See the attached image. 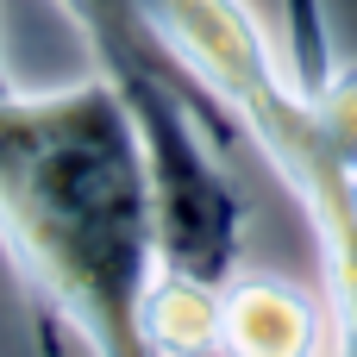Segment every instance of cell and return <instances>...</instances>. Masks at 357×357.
Segmentation results:
<instances>
[{"mask_svg":"<svg viewBox=\"0 0 357 357\" xmlns=\"http://www.w3.org/2000/svg\"><path fill=\"white\" fill-rule=\"evenodd\" d=\"M0 251L44 320V345L138 351V295L157 270L144 151L119 88L0 94Z\"/></svg>","mask_w":357,"mask_h":357,"instance_id":"cell-1","label":"cell"},{"mask_svg":"<svg viewBox=\"0 0 357 357\" xmlns=\"http://www.w3.org/2000/svg\"><path fill=\"white\" fill-rule=\"evenodd\" d=\"M144 19L176 56L213 144L232 151L238 138H251L301 201L326 264L333 351L357 357V169L333 151L314 100L289 82L264 19L251 13V0H144Z\"/></svg>","mask_w":357,"mask_h":357,"instance_id":"cell-2","label":"cell"},{"mask_svg":"<svg viewBox=\"0 0 357 357\" xmlns=\"http://www.w3.org/2000/svg\"><path fill=\"white\" fill-rule=\"evenodd\" d=\"M138 132L144 151V188H151V238L163 270H188L201 282H232L245 251V201L226 176V151L213 144L188 82L176 63L126 56L100 69Z\"/></svg>","mask_w":357,"mask_h":357,"instance_id":"cell-3","label":"cell"},{"mask_svg":"<svg viewBox=\"0 0 357 357\" xmlns=\"http://www.w3.org/2000/svg\"><path fill=\"white\" fill-rule=\"evenodd\" d=\"M220 351L238 357H314L333 351V314L289 276H232L220 289Z\"/></svg>","mask_w":357,"mask_h":357,"instance_id":"cell-4","label":"cell"},{"mask_svg":"<svg viewBox=\"0 0 357 357\" xmlns=\"http://www.w3.org/2000/svg\"><path fill=\"white\" fill-rule=\"evenodd\" d=\"M220 282H201L188 270H151L144 295H138V351L163 357H207L220 351Z\"/></svg>","mask_w":357,"mask_h":357,"instance_id":"cell-5","label":"cell"},{"mask_svg":"<svg viewBox=\"0 0 357 357\" xmlns=\"http://www.w3.org/2000/svg\"><path fill=\"white\" fill-rule=\"evenodd\" d=\"M63 13H69V25L88 38V50H94V69H107V63H126V56H151V63H176L163 44H157V31H151V19H144V0H56Z\"/></svg>","mask_w":357,"mask_h":357,"instance_id":"cell-6","label":"cell"},{"mask_svg":"<svg viewBox=\"0 0 357 357\" xmlns=\"http://www.w3.org/2000/svg\"><path fill=\"white\" fill-rule=\"evenodd\" d=\"M282 69L307 100H320V88L333 82L339 50H333L326 0H282Z\"/></svg>","mask_w":357,"mask_h":357,"instance_id":"cell-7","label":"cell"},{"mask_svg":"<svg viewBox=\"0 0 357 357\" xmlns=\"http://www.w3.org/2000/svg\"><path fill=\"white\" fill-rule=\"evenodd\" d=\"M314 113H320L333 151L357 169V63H339V69H333V82H326L320 100H314Z\"/></svg>","mask_w":357,"mask_h":357,"instance_id":"cell-8","label":"cell"},{"mask_svg":"<svg viewBox=\"0 0 357 357\" xmlns=\"http://www.w3.org/2000/svg\"><path fill=\"white\" fill-rule=\"evenodd\" d=\"M6 88H19V82H13V69H6V56H0V94H6Z\"/></svg>","mask_w":357,"mask_h":357,"instance_id":"cell-9","label":"cell"}]
</instances>
